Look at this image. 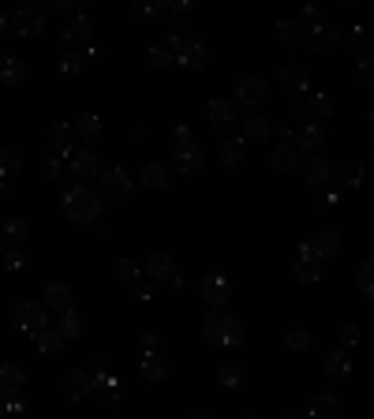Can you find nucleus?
<instances>
[{"label": "nucleus", "mask_w": 374, "mask_h": 419, "mask_svg": "<svg viewBox=\"0 0 374 419\" xmlns=\"http://www.w3.org/2000/svg\"><path fill=\"white\" fill-rule=\"evenodd\" d=\"M4 266H8V270H23V251H19V247L4 255Z\"/></svg>", "instance_id": "52"}, {"label": "nucleus", "mask_w": 374, "mask_h": 419, "mask_svg": "<svg viewBox=\"0 0 374 419\" xmlns=\"http://www.w3.org/2000/svg\"><path fill=\"white\" fill-rule=\"evenodd\" d=\"M356 79H359V86H370V79H374V71H370V52H367V57H359Z\"/></svg>", "instance_id": "47"}, {"label": "nucleus", "mask_w": 374, "mask_h": 419, "mask_svg": "<svg viewBox=\"0 0 374 419\" xmlns=\"http://www.w3.org/2000/svg\"><path fill=\"white\" fill-rule=\"evenodd\" d=\"M307 38H311L314 52H333V49L341 45V30H337V26H329V23L314 26V30H307Z\"/></svg>", "instance_id": "8"}, {"label": "nucleus", "mask_w": 374, "mask_h": 419, "mask_svg": "<svg viewBox=\"0 0 374 419\" xmlns=\"http://www.w3.org/2000/svg\"><path fill=\"white\" fill-rule=\"evenodd\" d=\"M296 168H300V176H303L307 183H326V180H329V165L322 161V154L303 157V161H300Z\"/></svg>", "instance_id": "10"}, {"label": "nucleus", "mask_w": 374, "mask_h": 419, "mask_svg": "<svg viewBox=\"0 0 374 419\" xmlns=\"http://www.w3.org/2000/svg\"><path fill=\"white\" fill-rule=\"evenodd\" d=\"M277 30H280V42H285L288 49H296V45H303L307 42V30L296 23V19H280L277 23Z\"/></svg>", "instance_id": "25"}, {"label": "nucleus", "mask_w": 374, "mask_h": 419, "mask_svg": "<svg viewBox=\"0 0 374 419\" xmlns=\"http://www.w3.org/2000/svg\"><path fill=\"white\" fill-rule=\"evenodd\" d=\"M198 165H203V150H198L195 142H176V147H172V168H180V173H195Z\"/></svg>", "instance_id": "5"}, {"label": "nucleus", "mask_w": 374, "mask_h": 419, "mask_svg": "<svg viewBox=\"0 0 374 419\" xmlns=\"http://www.w3.org/2000/svg\"><path fill=\"white\" fill-rule=\"evenodd\" d=\"M314 258H333V255H337L341 251V229H333V225H326L322 232H318L314 236Z\"/></svg>", "instance_id": "9"}, {"label": "nucleus", "mask_w": 374, "mask_h": 419, "mask_svg": "<svg viewBox=\"0 0 374 419\" xmlns=\"http://www.w3.org/2000/svg\"><path fill=\"white\" fill-rule=\"evenodd\" d=\"M19 389H23V371L16 363H4V367H0V393H8V397H11V393H19Z\"/></svg>", "instance_id": "28"}, {"label": "nucleus", "mask_w": 374, "mask_h": 419, "mask_svg": "<svg viewBox=\"0 0 374 419\" xmlns=\"http://www.w3.org/2000/svg\"><path fill=\"white\" fill-rule=\"evenodd\" d=\"M300 262H318V258H314V247H311V243H303V247H300Z\"/></svg>", "instance_id": "54"}, {"label": "nucleus", "mask_w": 374, "mask_h": 419, "mask_svg": "<svg viewBox=\"0 0 374 419\" xmlns=\"http://www.w3.org/2000/svg\"><path fill=\"white\" fill-rule=\"evenodd\" d=\"M90 386H94V389H101L109 401H116V397H120V386H116V378H113L109 371H98V374L90 378Z\"/></svg>", "instance_id": "33"}, {"label": "nucleus", "mask_w": 374, "mask_h": 419, "mask_svg": "<svg viewBox=\"0 0 374 419\" xmlns=\"http://www.w3.org/2000/svg\"><path fill=\"white\" fill-rule=\"evenodd\" d=\"M296 277H300V285H314L318 277H322V266H318V262H300Z\"/></svg>", "instance_id": "41"}, {"label": "nucleus", "mask_w": 374, "mask_h": 419, "mask_svg": "<svg viewBox=\"0 0 374 419\" xmlns=\"http://www.w3.org/2000/svg\"><path fill=\"white\" fill-rule=\"evenodd\" d=\"M232 120H236V116H232V101L229 98H213L210 101V124L213 127H232Z\"/></svg>", "instance_id": "19"}, {"label": "nucleus", "mask_w": 374, "mask_h": 419, "mask_svg": "<svg viewBox=\"0 0 374 419\" xmlns=\"http://www.w3.org/2000/svg\"><path fill=\"white\" fill-rule=\"evenodd\" d=\"M64 214H68L72 221H79V225L94 221V217L101 214L98 191H90L86 183H75V188H68V191H64Z\"/></svg>", "instance_id": "1"}, {"label": "nucleus", "mask_w": 374, "mask_h": 419, "mask_svg": "<svg viewBox=\"0 0 374 419\" xmlns=\"http://www.w3.org/2000/svg\"><path fill=\"white\" fill-rule=\"evenodd\" d=\"M4 30H8V19H4V16H0V34H4Z\"/></svg>", "instance_id": "58"}, {"label": "nucleus", "mask_w": 374, "mask_h": 419, "mask_svg": "<svg viewBox=\"0 0 374 419\" xmlns=\"http://www.w3.org/2000/svg\"><path fill=\"white\" fill-rule=\"evenodd\" d=\"M247 139H255V142L270 139V120H262V116H251V120L244 124V142H247Z\"/></svg>", "instance_id": "34"}, {"label": "nucleus", "mask_w": 374, "mask_h": 419, "mask_svg": "<svg viewBox=\"0 0 374 419\" xmlns=\"http://www.w3.org/2000/svg\"><path fill=\"white\" fill-rule=\"evenodd\" d=\"M142 183H146V188H165V183H169V168L165 165H146L142 168Z\"/></svg>", "instance_id": "35"}, {"label": "nucleus", "mask_w": 374, "mask_h": 419, "mask_svg": "<svg viewBox=\"0 0 374 419\" xmlns=\"http://www.w3.org/2000/svg\"><path fill=\"white\" fill-rule=\"evenodd\" d=\"M11 26H16L19 34H26V38H34V34L45 30V16H42V11H34V8H19L16 16H11Z\"/></svg>", "instance_id": "6"}, {"label": "nucleus", "mask_w": 374, "mask_h": 419, "mask_svg": "<svg viewBox=\"0 0 374 419\" xmlns=\"http://www.w3.org/2000/svg\"><path fill=\"white\" fill-rule=\"evenodd\" d=\"M98 188H101V195L105 199H113V202H124L128 195H131V176L124 173L120 165H113V168H101V176H98Z\"/></svg>", "instance_id": "2"}, {"label": "nucleus", "mask_w": 374, "mask_h": 419, "mask_svg": "<svg viewBox=\"0 0 374 419\" xmlns=\"http://www.w3.org/2000/svg\"><path fill=\"white\" fill-rule=\"evenodd\" d=\"M116 277H120V281H135V277H139V266H135L131 258H120V262H116Z\"/></svg>", "instance_id": "46"}, {"label": "nucleus", "mask_w": 374, "mask_h": 419, "mask_svg": "<svg viewBox=\"0 0 374 419\" xmlns=\"http://www.w3.org/2000/svg\"><path fill=\"white\" fill-rule=\"evenodd\" d=\"M326 147V131L318 127V124H307V127H300L296 131V150H322Z\"/></svg>", "instance_id": "13"}, {"label": "nucleus", "mask_w": 374, "mask_h": 419, "mask_svg": "<svg viewBox=\"0 0 374 419\" xmlns=\"http://www.w3.org/2000/svg\"><path fill=\"white\" fill-rule=\"evenodd\" d=\"M0 255H4V243H0Z\"/></svg>", "instance_id": "59"}, {"label": "nucleus", "mask_w": 374, "mask_h": 419, "mask_svg": "<svg viewBox=\"0 0 374 419\" xmlns=\"http://www.w3.org/2000/svg\"><path fill=\"white\" fill-rule=\"evenodd\" d=\"M296 165H300V150L292 147V142H280V147L273 150V168L277 173H292Z\"/></svg>", "instance_id": "22"}, {"label": "nucleus", "mask_w": 374, "mask_h": 419, "mask_svg": "<svg viewBox=\"0 0 374 419\" xmlns=\"http://www.w3.org/2000/svg\"><path fill=\"white\" fill-rule=\"evenodd\" d=\"M288 348H296V352H307V348H311V333H307L303 330V326H296V330H288Z\"/></svg>", "instance_id": "42"}, {"label": "nucleus", "mask_w": 374, "mask_h": 419, "mask_svg": "<svg viewBox=\"0 0 374 419\" xmlns=\"http://www.w3.org/2000/svg\"><path fill=\"white\" fill-rule=\"evenodd\" d=\"M72 139H75V131H72L68 124H52V131H49L52 157H68V154H75V150H72Z\"/></svg>", "instance_id": "12"}, {"label": "nucleus", "mask_w": 374, "mask_h": 419, "mask_svg": "<svg viewBox=\"0 0 374 419\" xmlns=\"http://www.w3.org/2000/svg\"><path fill=\"white\" fill-rule=\"evenodd\" d=\"M172 11H176V16H187V11H191V0H180V4H169Z\"/></svg>", "instance_id": "55"}, {"label": "nucleus", "mask_w": 374, "mask_h": 419, "mask_svg": "<svg viewBox=\"0 0 374 419\" xmlns=\"http://www.w3.org/2000/svg\"><path fill=\"white\" fill-rule=\"evenodd\" d=\"M150 64H154V68H169V64H172V57H169L165 49H154V52H150Z\"/></svg>", "instance_id": "51"}, {"label": "nucleus", "mask_w": 374, "mask_h": 419, "mask_svg": "<svg viewBox=\"0 0 374 419\" xmlns=\"http://www.w3.org/2000/svg\"><path fill=\"white\" fill-rule=\"evenodd\" d=\"M52 330H57L64 340H75L79 333H83V322H79L75 311H64V314H60V326H52Z\"/></svg>", "instance_id": "29"}, {"label": "nucleus", "mask_w": 374, "mask_h": 419, "mask_svg": "<svg viewBox=\"0 0 374 419\" xmlns=\"http://www.w3.org/2000/svg\"><path fill=\"white\" fill-rule=\"evenodd\" d=\"M34 345H38L42 356H60V352H64V337L57 330H38L34 333Z\"/></svg>", "instance_id": "20"}, {"label": "nucleus", "mask_w": 374, "mask_h": 419, "mask_svg": "<svg viewBox=\"0 0 374 419\" xmlns=\"http://www.w3.org/2000/svg\"><path fill=\"white\" fill-rule=\"evenodd\" d=\"M326 374L329 378H337V382H341V378H352V356H348V352H329V356H326Z\"/></svg>", "instance_id": "18"}, {"label": "nucleus", "mask_w": 374, "mask_h": 419, "mask_svg": "<svg viewBox=\"0 0 374 419\" xmlns=\"http://www.w3.org/2000/svg\"><path fill=\"white\" fill-rule=\"evenodd\" d=\"M352 49L359 52V57H367V52H370V49H367V30H363V26L352 34Z\"/></svg>", "instance_id": "48"}, {"label": "nucleus", "mask_w": 374, "mask_h": 419, "mask_svg": "<svg viewBox=\"0 0 374 419\" xmlns=\"http://www.w3.org/2000/svg\"><path fill=\"white\" fill-rule=\"evenodd\" d=\"M198 419H210V415H198Z\"/></svg>", "instance_id": "60"}, {"label": "nucleus", "mask_w": 374, "mask_h": 419, "mask_svg": "<svg viewBox=\"0 0 374 419\" xmlns=\"http://www.w3.org/2000/svg\"><path fill=\"white\" fill-rule=\"evenodd\" d=\"M187 45H191V38H183L180 30H172V34H169V45H165V52H169L172 60H183Z\"/></svg>", "instance_id": "40"}, {"label": "nucleus", "mask_w": 374, "mask_h": 419, "mask_svg": "<svg viewBox=\"0 0 374 419\" xmlns=\"http://www.w3.org/2000/svg\"><path fill=\"white\" fill-rule=\"evenodd\" d=\"M139 299H142V304H146V299H154V288H150V285H146V288L139 285Z\"/></svg>", "instance_id": "56"}, {"label": "nucleus", "mask_w": 374, "mask_h": 419, "mask_svg": "<svg viewBox=\"0 0 374 419\" xmlns=\"http://www.w3.org/2000/svg\"><path fill=\"white\" fill-rule=\"evenodd\" d=\"M172 270H176V262H172L169 251H154L150 258H146V273H150V277H157V281L172 277Z\"/></svg>", "instance_id": "17"}, {"label": "nucleus", "mask_w": 374, "mask_h": 419, "mask_svg": "<svg viewBox=\"0 0 374 419\" xmlns=\"http://www.w3.org/2000/svg\"><path fill=\"white\" fill-rule=\"evenodd\" d=\"M157 11H162V4H135V8H131V19H139V23H154V19H157Z\"/></svg>", "instance_id": "45"}, {"label": "nucleus", "mask_w": 374, "mask_h": 419, "mask_svg": "<svg viewBox=\"0 0 374 419\" xmlns=\"http://www.w3.org/2000/svg\"><path fill=\"white\" fill-rule=\"evenodd\" d=\"M11 330H23V333L45 330V307L34 304V299H23V304L11 311Z\"/></svg>", "instance_id": "3"}, {"label": "nucleus", "mask_w": 374, "mask_h": 419, "mask_svg": "<svg viewBox=\"0 0 374 419\" xmlns=\"http://www.w3.org/2000/svg\"><path fill=\"white\" fill-rule=\"evenodd\" d=\"M19 168H23V150H16V147L0 150V176H11Z\"/></svg>", "instance_id": "32"}, {"label": "nucleus", "mask_w": 374, "mask_h": 419, "mask_svg": "<svg viewBox=\"0 0 374 419\" xmlns=\"http://www.w3.org/2000/svg\"><path fill=\"white\" fill-rule=\"evenodd\" d=\"M314 113H318V116H322V120H326V116L333 113V101H329L326 94H314Z\"/></svg>", "instance_id": "49"}, {"label": "nucleus", "mask_w": 374, "mask_h": 419, "mask_svg": "<svg viewBox=\"0 0 374 419\" xmlns=\"http://www.w3.org/2000/svg\"><path fill=\"white\" fill-rule=\"evenodd\" d=\"M42 173H45V176H60V157H45V161H42Z\"/></svg>", "instance_id": "53"}, {"label": "nucleus", "mask_w": 374, "mask_h": 419, "mask_svg": "<svg viewBox=\"0 0 374 419\" xmlns=\"http://www.w3.org/2000/svg\"><path fill=\"white\" fill-rule=\"evenodd\" d=\"M244 154H247V142H244V139H229V142L221 147V161L232 168V165L244 161Z\"/></svg>", "instance_id": "31"}, {"label": "nucleus", "mask_w": 374, "mask_h": 419, "mask_svg": "<svg viewBox=\"0 0 374 419\" xmlns=\"http://www.w3.org/2000/svg\"><path fill=\"white\" fill-rule=\"evenodd\" d=\"M23 75H26V68H23L19 57H0V83H4V86L23 83Z\"/></svg>", "instance_id": "23"}, {"label": "nucleus", "mask_w": 374, "mask_h": 419, "mask_svg": "<svg viewBox=\"0 0 374 419\" xmlns=\"http://www.w3.org/2000/svg\"><path fill=\"white\" fill-rule=\"evenodd\" d=\"M370 270H374V262L367 258L363 266H359V288H363V296H367V299L374 296V273H370Z\"/></svg>", "instance_id": "43"}, {"label": "nucleus", "mask_w": 374, "mask_h": 419, "mask_svg": "<svg viewBox=\"0 0 374 419\" xmlns=\"http://www.w3.org/2000/svg\"><path fill=\"white\" fill-rule=\"evenodd\" d=\"M341 345H352V348L359 345V330H356L352 322H348V326H344V330H341Z\"/></svg>", "instance_id": "50"}, {"label": "nucleus", "mask_w": 374, "mask_h": 419, "mask_svg": "<svg viewBox=\"0 0 374 419\" xmlns=\"http://www.w3.org/2000/svg\"><path fill=\"white\" fill-rule=\"evenodd\" d=\"M79 68H83V57H79V52H68V57L60 60V75H64V79H75Z\"/></svg>", "instance_id": "44"}, {"label": "nucleus", "mask_w": 374, "mask_h": 419, "mask_svg": "<svg viewBox=\"0 0 374 419\" xmlns=\"http://www.w3.org/2000/svg\"><path fill=\"white\" fill-rule=\"evenodd\" d=\"M176 142H191V131H187V127H176Z\"/></svg>", "instance_id": "57"}, {"label": "nucleus", "mask_w": 374, "mask_h": 419, "mask_svg": "<svg viewBox=\"0 0 374 419\" xmlns=\"http://www.w3.org/2000/svg\"><path fill=\"white\" fill-rule=\"evenodd\" d=\"M60 34H64V42H68L72 49H79V45H86V42H90V23H86L83 16H79L75 23H68V26H64Z\"/></svg>", "instance_id": "24"}, {"label": "nucleus", "mask_w": 374, "mask_h": 419, "mask_svg": "<svg viewBox=\"0 0 374 419\" xmlns=\"http://www.w3.org/2000/svg\"><path fill=\"white\" fill-rule=\"evenodd\" d=\"M262 94H266V83H262L259 75H244V79L236 83V98L244 101V105H259Z\"/></svg>", "instance_id": "11"}, {"label": "nucleus", "mask_w": 374, "mask_h": 419, "mask_svg": "<svg viewBox=\"0 0 374 419\" xmlns=\"http://www.w3.org/2000/svg\"><path fill=\"white\" fill-rule=\"evenodd\" d=\"M337 412H341V404L333 393H318L311 401V419H337Z\"/></svg>", "instance_id": "21"}, {"label": "nucleus", "mask_w": 374, "mask_h": 419, "mask_svg": "<svg viewBox=\"0 0 374 419\" xmlns=\"http://www.w3.org/2000/svg\"><path fill=\"white\" fill-rule=\"evenodd\" d=\"M232 314H225L221 307H213L206 318H203V333H206V340H213V345H225V337H229V330H232Z\"/></svg>", "instance_id": "4"}, {"label": "nucleus", "mask_w": 374, "mask_h": 419, "mask_svg": "<svg viewBox=\"0 0 374 419\" xmlns=\"http://www.w3.org/2000/svg\"><path fill=\"white\" fill-rule=\"evenodd\" d=\"M280 83H285V90H288L292 98H300V94L311 90V83H307V75L300 68H285V71H280Z\"/></svg>", "instance_id": "26"}, {"label": "nucleus", "mask_w": 374, "mask_h": 419, "mask_svg": "<svg viewBox=\"0 0 374 419\" xmlns=\"http://www.w3.org/2000/svg\"><path fill=\"white\" fill-rule=\"evenodd\" d=\"M26 232H30V225H26L23 217H8V221H4V240L23 243V240H26Z\"/></svg>", "instance_id": "36"}, {"label": "nucleus", "mask_w": 374, "mask_h": 419, "mask_svg": "<svg viewBox=\"0 0 374 419\" xmlns=\"http://www.w3.org/2000/svg\"><path fill=\"white\" fill-rule=\"evenodd\" d=\"M64 393H68L72 401L86 397V393H90V378L83 371H68V374H64Z\"/></svg>", "instance_id": "27"}, {"label": "nucleus", "mask_w": 374, "mask_h": 419, "mask_svg": "<svg viewBox=\"0 0 374 419\" xmlns=\"http://www.w3.org/2000/svg\"><path fill=\"white\" fill-rule=\"evenodd\" d=\"M45 304L52 307V311H72V288L64 285V281H49V288H45Z\"/></svg>", "instance_id": "14"}, {"label": "nucleus", "mask_w": 374, "mask_h": 419, "mask_svg": "<svg viewBox=\"0 0 374 419\" xmlns=\"http://www.w3.org/2000/svg\"><path fill=\"white\" fill-rule=\"evenodd\" d=\"M337 176H341V183H352V188H356V183H363V165H359V161H341Z\"/></svg>", "instance_id": "37"}, {"label": "nucleus", "mask_w": 374, "mask_h": 419, "mask_svg": "<svg viewBox=\"0 0 374 419\" xmlns=\"http://www.w3.org/2000/svg\"><path fill=\"white\" fill-rule=\"evenodd\" d=\"M79 135H83V142H94V139H98L101 135V120H98V116H94V113H86L83 116V120H79Z\"/></svg>", "instance_id": "38"}, {"label": "nucleus", "mask_w": 374, "mask_h": 419, "mask_svg": "<svg viewBox=\"0 0 374 419\" xmlns=\"http://www.w3.org/2000/svg\"><path fill=\"white\" fill-rule=\"evenodd\" d=\"M203 299L210 307H225V299H229V281H225L221 273H206L203 277Z\"/></svg>", "instance_id": "7"}, {"label": "nucleus", "mask_w": 374, "mask_h": 419, "mask_svg": "<svg viewBox=\"0 0 374 419\" xmlns=\"http://www.w3.org/2000/svg\"><path fill=\"white\" fill-rule=\"evenodd\" d=\"M75 176L83 180H98L101 176V161L94 150H75Z\"/></svg>", "instance_id": "15"}, {"label": "nucleus", "mask_w": 374, "mask_h": 419, "mask_svg": "<svg viewBox=\"0 0 374 419\" xmlns=\"http://www.w3.org/2000/svg\"><path fill=\"white\" fill-rule=\"evenodd\" d=\"M244 378H247V371L239 363H225L221 371H217V382L225 386V389H236V386H244Z\"/></svg>", "instance_id": "30"}, {"label": "nucleus", "mask_w": 374, "mask_h": 419, "mask_svg": "<svg viewBox=\"0 0 374 419\" xmlns=\"http://www.w3.org/2000/svg\"><path fill=\"white\" fill-rule=\"evenodd\" d=\"M165 371H169V363L157 356V352H146L142 356V363H139V374H142V382H162L165 378Z\"/></svg>", "instance_id": "16"}, {"label": "nucleus", "mask_w": 374, "mask_h": 419, "mask_svg": "<svg viewBox=\"0 0 374 419\" xmlns=\"http://www.w3.org/2000/svg\"><path fill=\"white\" fill-rule=\"evenodd\" d=\"M180 64H183V68H203V64H206V45L203 42H191Z\"/></svg>", "instance_id": "39"}]
</instances>
